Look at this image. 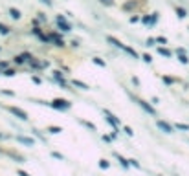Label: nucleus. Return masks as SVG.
Returning a JSON list of instances; mask_svg holds the SVG:
<instances>
[{
	"label": "nucleus",
	"mask_w": 189,
	"mask_h": 176,
	"mask_svg": "<svg viewBox=\"0 0 189 176\" xmlns=\"http://www.w3.org/2000/svg\"><path fill=\"white\" fill-rule=\"evenodd\" d=\"M50 105H52V108H55V110H68V108L72 106L68 99H53Z\"/></svg>",
	"instance_id": "1"
},
{
	"label": "nucleus",
	"mask_w": 189,
	"mask_h": 176,
	"mask_svg": "<svg viewBox=\"0 0 189 176\" xmlns=\"http://www.w3.org/2000/svg\"><path fill=\"white\" fill-rule=\"evenodd\" d=\"M105 116H107V121H108V123L114 127V130H118V127H120V119H118L110 110H105Z\"/></svg>",
	"instance_id": "2"
},
{
	"label": "nucleus",
	"mask_w": 189,
	"mask_h": 176,
	"mask_svg": "<svg viewBox=\"0 0 189 176\" xmlns=\"http://www.w3.org/2000/svg\"><path fill=\"white\" fill-rule=\"evenodd\" d=\"M57 26H59L62 31H72V26L68 24V20L62 17V15H57Z\"/></svg>",
	"instance_id": "3"
},
{
	"label": "nucleus",
	"mask_w": 189,
	"mask_h": 176,
	"mask_svg": "<svg viewBox=\"0 0 189 176\" xmlns=\"http://www.w3.org/2000/svg\"><path fill=\"white\" fill-rule=\"evenodd\" d=\"M134 101H136V103H138L139 106L143 108L145 112H149V114H152V116H154V114H156V112H154V108H152V106L149 105V103H147V101H143V99H139V97H134Z\"/></svg>",
	"instance_id": "4"
},
{
	"label": "nucleus",
	"mask_w": 189,
	"mask_h": 176,
	"mask_svg": "<svg viewBox=\"0 0 189 176\" xmlns=\"http://www.w3.org/2000/svg\"><path fill=\"white\" fill-rule=\"evenodd\" d=\"M53 77H55V81H57V83H59L62 88H66V90H70V88H68V83L64 81V77H62V73H61L59 70H55V72H53Z\"/></svg>",
	"instance_id": "5"
},
{
	"label": "nucleus",
	"mask_w": 189,
	"mask_h": 176,
	"mask_svg": "<svg viewBox=\"0 0 189 176\" xmlns=\"http://www.w3.org/2000/svg\"><path fill=\"white\" fill-rule=\"evenodd\" d=\"M9 112H11V114H15V116H17V118H20V119H24V121L28 119V114H26V112L22 110V108H17V106H11V108H9Z\"/></svg>",
	"instance_id": "6"
},
{
	"label": "nucleus",
	"mask_w": 189,
	"mask_h": 176,
	"mask_svg": "<svg viewBox=\"0 0 189 176\" xmlns=\"http://www.w3.org/2000/svg\"><path fill=\"white\" fill-rule=\"evenodd\" d=\"M48 39H50V40H53V42H55V46H59V48H62V46H64V40H62V39L57 35V33H50V35H48Z\"/></svg>",
	"instance_id": "7"
},
{
	"label": "nucleus",
	"mask_w": 189,
	"mask_h": 176,
	"mask_svg": "<svg viewBox=\"0 0 189 176\" xmlns=\"http://www.w3.org/2000/svg\"><path fill=\"white\" fill-rule=\"evenodd\" d=\"M17 141H20V143H24V145H30V147L35 145V139L33 138H26V136H17Z\"/></svg>",
	"instance_id": "8"
},
{
	"label": "nucleus",
	"mask_w": 189,
	"mask_h": 176,
	"mask_svg": "<svg viewBox=\"0 0 189 176\" xmlns=\"http://www.w3.org/2000/svg\"><path fill=\"white\" fill-rule=\"evenodd\" d=\"M107 40H108V42H110V44H114V46H116V48H121V50L125 48V44L121 42V40H118L116 37H112V35H108V37H107Z\"/></svg>",
	"instance_id": "9"
},
{
	"label": "nucleus",
	"mask_w": 189,
	"mask_h": 176,
	"mask_svg": "<svg viewBox=\"0 0 189 176\" xmlns=\"http://www.w3.org/2000/svg\"><path fill=\"white\" fill-rule=\"evenodd\" d=\"M158 127H160V128H162V130H164V132H167V134H171V132H173V127H171L169 123H165V121H162V119H160V121H158Z\"/></svg>",
	"instance_id": "10"
},
{
	"label": "nucleus",
	"mask_w": 189,
	"mask_h": 176,
	"mask_svg": "<svg viewBox=\"0 0 189 176\" xmlns=\"http://www.w3.org/2000/svg\"><path fill=\"white\" fill-rule=\"evenodd\" d=\"M114 156H116L118 160H120V163H121V167H123V169H129V167H130V163H129V160H127V158H123L121 154H118V152H114Z\"/></svg>",
	"instance_id": "11"
},
{
	"label": "nucleus",
	"mask_w": 189,
	"mask_h": 176,
	"mask_svg": "<svg viewBox=\"0 0 189 176\" xmlns=\"http://www.w3.org/2000/svg\"><path fill=\"white\" fill-rule=\"evenodd\" d=\"M123 51H125V53H129V55H130V57H134V59H138V57H139V55H138V51H136L134 48H130V46H127V44H125Z\"/></svg>",
	"instance_id": "12"
},
{
	"label": "nucleus",
	"mask_w": 189,
	"mask_h": 176,
	"mask_svg": "<svg viewBox=\"0 0 189 176\" xmlns=\"http://www.w3.org/2000/svg\"><path fill=\"white\" fill-rule=\"evenodd\" d=\"M72 84H74V86H77V88H81V90H88V84H86V83H83V81L74 79V81H72Z\"/></svg>",
	"instance_id": "13"
},
{
	"label": "nucleus",
	"mask_w": 189,
	"mask_h": 176,
	"mask_svg": "<svg viewBox=\"0 0 189 176\" xmlns=\"http://www.w3.org/2000/svg\"><path fill=\"white\" fill-rule=\"evenodd\" d=\"M9 15H11L13 18H20V11L15 9V8H9Z\"/></svg>",
	"instance_id": "14"
},
{
	"label": "nucleus",
	"mask_w": 189,
	"mask_h": 176,
	"mask_svg": "<svg viewBox=\"0 0 189 176\" xmlns=\"http://www.w3.org/2000/svg\"><path fill=\"white\" fill-rule=\"evenodd\" d=\"M92 61H94V64H97V66H103V68H105V66H107V63H105L103 59H99V57H94Z\"/></svg>",
	"instance_id": "15"
},
{
	"label": "nucleus",
	"mask_w": 189,
	"mask_h": 176,
	"mask_svg": "<svg viewBox=\"0 0 189 176\" xmlns=\"http://www.w3.org/2000/svg\"><path fill=\"white\" fill-rule=\"evenodd\" d=\"M99 167H101V169H108V167H110V161H108V160H105V158H103V160H99Z\"/></svg>",
	"instance_id": "16"
},
{
	"label": "nucleus",
	"mask_w": 189,
	"mask_h": 176,
	"mask_svg": "<svg viewBox=\"0 0 189 176\" xmlns=\"http://www.w3.org/2000/svg\"><path fill=\"white\" fill-rule=\"evenodd\" d=\"M81 125H85L86 128H90V130H96V125L94 123H88V121H85V119H81Z\"/></svg>",
	"instance_id": "17"
},
{
	"label": "nucleus",
	"mask_w": 189,
	"mask_h": 176,
	"mask_svg": "<svg viewBox=\"0 0 189 176\" xmlns=\"http://www.w3.org/2000/svg\"><path fill=\"white\" fill-rule=\"evenodd\" d=\"M13 61H15V64H24V63H26V59H24V55H17V57L13 59Z\"/></svg>",
	"instance_id": "18"
},
{
	"label": "nucleus",
	"mask_w": 189,
	"mask_h": 176,
	"mask_svg": "<svg viewBox=\"0 0 189 176\" xmlns=\"http://www.w3.org/2000/svg\"><path fill=\"white\" fill-rule=\"evenodd\" d=\"M48 130H50L52 134H59V132H62V128L61 127H48Z\"/></svg>",
	"instance_id": "19"
},
{
	"label": "nucleus",
	"mask_w": 189,
	"mask_h": 176,
	"mask_svg": "<svg viewBox=\"0 0 189 176\" xmlns=\"http://www.w3.org/2000/svg\"><path fill=\"white\" fill-rule=\"evenodd\" d=\"M0 33H2V35H8L9 33V28L6 24H0Z\"/></svg>",
	"instance_id": "20"
},
{
	"label": "nucleus",
	"mask_w": 189,
	"mask_h": 176,
	"mask_svg": "<svg viewBox=\"0 0 189 176\" xmlns=\"http://www.w3.org/2000/svg\"><path fill=\"white\" fill-rule=\"evenodd\" d=\"M2 73H4L6 77H13V75H15V70H11V68H8V70H4Z\"/></svg>",
	"instance_id": "21"
},
{
	"label": "nucleus",
	"mask_w": 189,
	"mask_h": 176,
	"mask_svg": "<svg viewBox=\"0 0 189 176\" xmlns=\"http://www.w3.org/2000/svg\"><path fill=\"white\" fill-rule=\"evenodd\" d=\"M158 51L162 53V55H165V57H171V51H169V50H165V48H158Z\"/></svg>",
	"instance_id": "22"
},
{
	"label": "nucleus",
	"mask_w": 189,
	"mask_h": 176,
	"mask_svg": "<svg viewBox=\"0 0 189 176\" xmlns=\"http://www.w3.org/2000/svg\"><path fill=\"white\" fill-rule=\"evenodd\" d=\"M129 163H130L132 167H136V169H142V165H139V161H138V160H129Z\"/></svg>",
	"instance_id": "23"
},
{
	"label": "nucleus",
	"mask_w": 189,
	"mask_h": 176,
	"mask_svg": "<svg viewBox=\"0 0 189 176\" xmlns=\"http://www.w3.org/2000/svg\"><path fill=\"white\" fill-rule=\"evenodd\" d=\"M52 156H53L55 160H64V156H62L61 152H52Z\"/></svg>",
	"instance_id": "24"
},
{
	"label": "nucleus",
	"mask_w": 189,
	"mask_h": 176,
	"mask_svg": "<svg viewBox=\"0 0 189 176\" xmlns=\"http://www.w3.org/2000/svg\"><path fill=\"white\" fill-rule=\"evenodd\" d=\"M123 130H125V134H127V136H132V134H134L130 127H123Z\"/></svg>",
	"instance_id": "25"
},
{
	"label": "nucleus",
	"mask_w": 189,
	"mask_h": 176,
	"mask_svg": "<svg viewBox=\"0 0 189 176\" xmlns=\"http://www.w3.org/2000/svg\"><path fill=\"white\" fill-rule=\"evenodd\" d=\"M8 63H6V61H0V70H8Z\"/></svg>",
	"instance_id": "26"
},
{
	"label": "nucleus",
	"mask_w": 189,
	"mask_h": 176,
	"mask_svg": "<svg viewBox=\"0 0 189 176\" xmlns=\"http://www.w3.org/2000/svg\"><path fill=\"white\" fill-rule=\"evenodd\" d=\"M17 174H18V176H31L30 172H26V171H22V169H18V171H17Z\"/></svg>",
	"instance_id": "27"
},
{
	"label": "nucleus",
	"mask_w": 189,
	"mask_h": 176,
	"mask_svg": "<svg viewBox=\"0 0 189 176\" xmlns=\"http://www.w3.org/2000/svg\"><path fill=\"white\" fill-rule=\"evenodd\" d=\"M156 42H160V44H167V39H165V37H158Z\"/></svg>",
	"instance_id": "28"
},
{
	"label": "nucleus",
	"mask_w": 189,
	"mask_h": 176,
	"mask_svg": "<svg viewBox=\"0 0 189 176\" xmlns=\"http://www.w3.org/2000/svg\"><path fill=\"white\" fill-rule=\"evenodd\" d=\"M103 141H107V143H110V141H112V136H108V134H103Z\"/></svg>",
	"instance_id": "29"
},
{
	"label": "nucleus",
	"mask_w": 189,
	"mask_h": 176,
	"mask_svg": "<svg viewBox=\"0 0 189 176\" xmlns=\"http://www.w3.org/2000/svg\"><path fill=\"white\" fill-rule=\"evenodd\" d=\"M176 127L180 128V130H189V125H182V123H178Z\"/></svg>",
	"instance_id": "30"
},
{
	"label": "nucleus",
	"mask_w": 189,
	"mask_h": 176,
	"mask_svg": "<svg viewBox=\"0 0 189 176\" xmlns=\"http://www.w3.org/2000/svg\"><path fill=\"white\" fill-rule=\"evenodd\" d=\"M176 13H178V17H185V11L182 9V8H178V9H176Z\"/></svg>",
	"instance_id": "31"
},
{
	"label": "nucleus",
	"mask_w": 189,
	"mask_h": 176,
	"mask_svg": "<svg viewBox=\"0 0 189 176\" xmlns=\"http://www.w3.org/2000/svg\"><path fill=\"white\" fill-rule=\"evenodd\" d=\"M31 79H33V83H35V84H40V77H37V75H33Z\"/></svg>",
	"instance_id": "32"
},
{
	"label": "nucleus",
	"mask_w": 189,
	"mask_h": 176,
	"mask_svg": "<svg viewBox=\"0 0 189 176\" xmlns=\"http://www.w3.org/2000/svg\"><path fill=\"white\" fill-rule=\"evenodd\" d=\"M142 59H143V61H145V63H151V61H152V57H151V55H143V57H142Z\"/></svg>",
	"instance_id": "33"
},
{
	"label": "nucleus",
	"mask_w": 189,
	"mask_h": 176,
	"mask_svg": "<svg viewBox=\"0 0 189 176\" xmlns=\"http://www.w3.org/2000/svg\"><path fill=\"white\" fill-rule=\"evenodd\" d=\"M101 2H103L105 6H112V4H114V0H101Z\"/></svg>",
	"instance_id": "34"
},
{
	"label": "nucleus",
	"mask_w": 189,
	"mask_h": 176,
	"mask_svg": "<svg viewBox=\"0 0 189 176\" xmlns=\"http://www.w3.org/2000/svg\"><path fill=\"white\" fill-rule=\"evenodd\" d=\"M40 2H44V4H48V6H50V4H52V0H40Z\"/></svg>",
	"instance_id": "35"
},
{
	"label": "nucleus",
	"mask_w": 189,
	"mask_h": 176,
	"mask_svg": "<svg viewBox=\"0 0 189 176\" xmlns=\"http://www.w3.org/2000/svg\"><path fill=\"white\" fill-rule=\"evenodd\" d=\"M0 154H2V152H0Z\"/></svg>",
	"instance_id": "36"
}]
</instances>
